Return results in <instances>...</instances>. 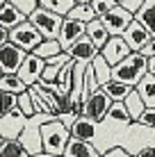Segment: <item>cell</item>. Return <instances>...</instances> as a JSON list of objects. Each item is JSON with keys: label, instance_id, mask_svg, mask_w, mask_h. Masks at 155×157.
Returning <instances> with one entry per match:
<instances>
[{"label": "cell", "instance_id": "cell-1", "mask_svg": "<svg viewBox=\"0 0 155 157\" xmlns=\"http://www.w3.org/2000/svg\"><path fill=\"white\" fill-rule=\"evenodd\" d=\"M146 73H148V57L137 50H132L126 59L112 66V80H119V82L130 86H137Z\"/></svg>", "mask_w": 155, "mask_h": 157}, {"label": "cell", "instance_id": "cell-2", "mask_svg": "<svg viewBox=\"0 0 155 157\" xmlns=\"http://www.w3.org/2000/svg\"><path fill=\"white\" fill-rule=\"evenodd\" d=\"M41 139H44V150L46 153L64 157L66 146L71 141V128H68L60 116L50 118V121H46L44 125H41Z\"/></svg>", "mask_w": 155, "mask_h": 157}, {"label": "cell", "instance_id": "cell-3", "mask_svg": "<svg viewBox=\"0 0 155 157\" xmlns=\"http://www.w3.org/2000/svg\"><path fill=\"white\" fill-rule=\"evenodd\" d=\"M50 118H57V114H50V112H37L34 116H28V123H25L23 132H21V141L28 148L30 155H37L44 150V139H41V125Z\"/></svg>", "mask_w": 155, "mask_h": 157}, {"label": "cell", "instance_id": "cell-4", "mask_svg": "<svg viewBox=\"0 0 155 157\" xmlns=\"http://www.w3.org/2000/svg\"><path fill=\"white\" fill-rule=\"evenodd\" d=\"M28 18H30V23L44 34V39H60V32H62V25H64V18H66V16L55 14V12H50V9H46V7H39V9H34Z\"/></svg>", "mask_w": 155, "mask_h": 157}, {"label": "cell", "instance_id": "cell-5", "mask_svg": "<svg viewBox=\"0 0 155 157\" xmlns=\"http://www.w3.org/2000/svg\"><path fill=\"white\" fill-rule=\"evenodd\" d=\"M9 41H14L16 46H21L23 50H28V52H34L37 46L44 41V34H41V32L30 23V18H28V21H23V23H18L16 28L9 30Z\"/></svg>", "mask_w": 155, "mask_h": 157}, {"label": "cell", "instance_id": "cell-6", "mask_svg": "<svg viewBox=\"0 0 155 157\" xmlns=\"http://www.w3.org/2000/svg\"><path fill=\"white\" fill-rule=\"evenodd\" d=\"M98 18H103L105 28L110 30L112 36H123V32L130 28V23L135 21V14H132L130 9H126L123 5H114L110 12H105L103 16H98Z\"/></svg>", "mask_w": 155, "mask_h": 157}, {"label": "cell", "instance_id": "cell-7", "mask_svg": "<svg viewBox=\"0 0 155 157\" xmlns=\"http://www.w3.org/2000/svg\"><path fill=\"white\" fill-rule=\"evenodd\" d=\"M30 52L23 50L21 46H16L14 41H7L0 46V71L5 75H12V73H18V68L23 66L25 57Z\"/></svg>", "mask_w": 155, "mask_h": 157}, {"label": "cell", "instance_id": "cell-8", "mask_svg": "<svg viewBox=\"0 0 155 157\" xmlns=\"http://www.w3.org/2000/svg\"><path fill=\"white\" fill-rule=\"evenodd\" d=\"M112 105H114L112 96L100 86V89H96L94 94H89L87 105H84V116H89V118H94V121L100 123V121L107 118V112H110Z\"/></svg>", "mask_w": 155, "mask_h": 157}, {"label": "cell", "instance_id": "cell-9", "mask_svg": "<svg viewBox=\"0 0 155 157\" xmlns=\"http://www.w3.org/2000/svg\"><path fill=\"white\" fill-rule=\"evenodd\" d=\"M44 68H46V59L39 57L37 52H30V55L25 57L23 66L18 68V78L28 86H32V84H37L41 78H44Z\"/></svg>", "mask_w": 155, "mask_h": 157}, {"label": "cell", "instance_id": "cell-10", "mask_svg": "<svg viewBox=\"0 0 155 157\" xmlns=\"http://www.w3.org/2000/svg\"><path fill=\"white\" fill-rule=\"evenodd\" d=\"M66 52L71 55V59H76V62H80V64H91L94 57L100 52V48L96 46V43L89 39L87 34H84V36H80V39L73 43Z\"/></svg>", "mask_w": 155, "mask_h": 157}, {"label": "cell", "instance_id": "cell-11", "mask_svg": "<svg viewBox=\"0 0 155 157\" xmlns=\"http://www.w3.org/2000/svg\"><path fill=\"white\" fill-rule=\"evenodd\" d=\"M87 34V23H82V21H76V18H64V25H62V32H60V43L64 50H68V48L76 43L80 36Z\"/></svg>", "mask_w": 155, "mask_h": 157}, {"label": "cell", "instance_id": "cell-12", "mask_svg": "<svg viewBox=\"0 0 155 157\" xmlns=\"http://www.w3.org/2000/svg\"><path fill=\"white\" fill-rule=\"evenodd\" d=\"M25 123H28V116H25L18 107L12 109V112H7V114H2V139H16V137H21Z\"/></svg>", "mask_w": 155, "mask_h": 157}, {"label": "cell", "instance_id": "cell-13", "mask_svg": "<svg viewBox=\"0 0 155 157\" xmlns=\"http://www.w3.org/2000/svg\"><path fill=\"white\" fill-rule=\"evenodd\" d=\"M100 52H103L105 59L114 66V64H119L121 59H126L128 55H130L132 48L128 46V41L123 39V36H110V41L100 48Z\"/></svg>", "mask_w": 155, "mask_h": 157}, {"label": "cell", "instance_id": "cell-14", "mask_svg": "<svg viewBox=\"0 0 155 157\" xmlns=\"http://www.w3.org/2000/svg\"><path fill=\"white\" fill-rule=\"evenodd\" d=\"M123 39L128 41V46H130L132 50H137V52H139L141 48H144L148 41L153 39V34L148 32V28H146V25H144V23H139V21L135 18V21L130 23V28H128V30L123 32Z\"/></svg>", "mask_w": 155, "mask_h": 157}, {"label": "cell", "instance_id": "cell-15", "mask_svg": "<svg viewBox=\"0 0 155 157\" xmlns=\"http://www.w3.org/2000/svg\"><path fill=\"white\" fill-rule=\"evenodd\" d=\"M96 132H98V121H94L89 116H78L71 125V137L84 139V141H94Z\"/></svg>", "mask_w": 155, "mask_h": 157}, {"label": "cell", "instance_id": "cell-16", "mask_svg": "<svg viewBox=\"0 0 155 157\" xmlns=\"http://www.w3.org/2000/svg\"><path fill=\"white\" fill-rule=\"evenodd\" d=\"M23 21H28V14L21 12V9L16 7L14 2L0 5V28L12 30V28H16L18 23H23Z\"/></svg>", "mask_w": 155, "mask_h": 157}, {"label": "cell", "instance_id": "cell-17", "mask_svg": "<svg viewBox=\"0 0 155 157\" xmlns=\"http://www.w3.org/2000/svg\"><path fill=\"white\" fill-rule=\"evenodd\" d=\"M64 157H100V153L96 150V146H94L91 141H84V139L71 137V141H68V146H66Z\"/></svg>", "mask_w": 155, "mask_h": 157}, {"label": "cell", "instance_id": "cell-18", "mask_svg": "<svg viewBox=\"0 0 155 157\" xmlns=\"http://www.w3.org/2000/svg\"><path fill=\"white\" fill-rule=\"evenodd\" d=\"M66 62H71V55H68L66 50L60 52V55H55V57H50V59H46V68H44V78L41 80H44V82H55L60 71L66 66Z\"/></svg>", "mask_w": 155, "mask_h": 157}, {"label": "cell", "instance_id": "cell-19", "mask_svg": "<svg viewBox=\"0 0 155 157\" xmlns=\"http://www.w3.org/2000/svg\"><path fill=\"white\" fill-rule=\"evenodd\" d=\"M87 36L91 39L98 48H103L105 43L110 41V30L105 28V23H103V18H94V21H89L87 23Z\"/></svg>", "mask_w": 155, "mask_h": 157}, {"label": "cell", "instance_id": "cell-20", "mask_svg": "<svg viewBox=\"0 0 155 157\" xmlns=\"http://www.w3.org/2000/svg\"><path fill=\"white\" fill-rule=\"evenodd\" d=\"M0 157H30V153L18 137L16 139H0Z\"/></svg>", "mask_w": 155, "mask_h": 157}, {"label": "cell", "instance_id": "cell-21", "mask_svg": "<svg viewBox=\"0 0 155 157\" xmlns=\"http://www.w3.org/2000/svg\"><path fill=\"white\" fill-rule=\"evenodd\" d=\"M135 89L139 91V96L144 98L146 107H155V75H153V73H146V75H144Z\"/></svg>", "mask_w": 155, "mask_h": 157}, {"label": "cell", "instance_id": "cell-22", "mask_svg": "<svg viewBox=\"0 0 155 157\" xmlns=\"http://www.w3.org/2000/svg\"><path fill=\"white\" fill-rule=\"evenodd\" d=\"M91 66H94V71H96V78H98L100 86H103L105 82H110V80H112V64L107 62V59H105L103 52H98V55L94 57Z\"/></svg>", "mask_w": 155, "mask_h": 157}, {"label": "cell", "instance_id": "cell-23", "mask_svg": "<svg viewBox=\"0 0 155 157\" xmlns=\"http://www.w3.org/2000/svg\"><path fill=\"white\" fill-rule=\"evenodd\" d=\"M107 121L121 123V125H130L132 123V116H130V112H128L123 100H114V105H112L110 112H107Z\"/></svg>", "mask_w": 155, "mask_h": 157}, {"label": "cell", "instance_id": "cell-24", "mask_svg": "<svg viewBox=\"0 0 155 157\" xmlns=\"http://www.w3.org/2000/svg\"><path fill=\"white\" fill-rule=\"evenodd\" d=\"M126 107H128V112H130V116H132V121H137L141 114H144V109H146V102H144V98L139 96V91L137 89H132L130 94L126 96Z\"/></svg>", "mask_w": 155, "mask_h": 157}, {"label": "cell", "instance_id": "cell-25", "mask_svg": "<svg viewBox=\"0 0 155 157\" xmlns=\"http://www.w3.org/2000/svg\"><path fill=\"white\" fill-rule=\"evenodd\" d=\"M68 18H76V21H82V23H89V21L98 18V14H96V9H94L91 2H78L76 7L68 12Z\"/></svg>", "mask_w": 155, "mask_h": 157}, {"label": "cell", "instance_id": "cell-26", "mask_svg": "<svg viewBox=\"0 0 155 157\" xmlns=\"http://www.w3.org/2000/svg\"><path fill=\"white\" fill-rule=\"evenodd\" d=\"M135 18L139 21V23H144L148 28V32L155 36V2H144L141 9L135 14Z\"/></svg>", "mask_w": 155, "mask_h": 157}, {"label": "cell", "instance_id": "cell-27", "mask_svg": "<svg viewBox=\"0 0 155 157\" xmlns=\"http://www.w3.org/2000/svg\"><path fill=\"white\" fill-rule=\"evenodd\" d=\"M0 89L12 91V94H23V91H28V84L18 78V73H12V75L2 73V78H0Z\"/></svg>", "mask_w": 155, "mask_h": 157}, {"label": "cell", "instance_id": "cell-28", "mask_svg": "<svg viewBox=\"0 0 155 157\" xmlns=\"http://www.w3.org/2000/svg\"><path fill=\"white\" fill-rule=\"evenodd\" d=\"M37 55L39 57H44V59H50V57H55V55H60V52H64V48H62V43L60 39H44L37 46Z\"/></svg>", "mask_w": 155, "mask_h": 157}, {"label": "cell", "instance_id": "cell-29", "mask_svg": "<svg viewBox=\"0 0 155 157\" xmlns=\"http://www.w3.org/2000/svg\"><path fill=\"white\" fill-rule=\"evenodd\" d=\"M103 89L112 96V100H126V96L130 94L135 86L123 84V82H119V80H110V82H105V84H103Z\"/></svg>", "mask_w": 155, "mask_h": 157}, {"label": "cell", "instance_id": "cell-30", "mask_svg": "<svg viewBox=\"0 0 155 157\" xmlns=\"http://www.w3.org/2000/svg\"><path fill=\"white\" fill-rule=\"evenodd\" d=\"M76 5H78V0H41V7L50 9L55 14H62V16H68V12Z\"/></svg>", "mask_w": 155, "mask_h": 157}, {"label": "cell", "instance_id": "cell-31", "mask_svg": "<svg viewBox=\"0 0 155 157\" xmlns=\"http://www.w3.org/2000/svg\"><path fill=\"white\" fill-rule=\"evenodd\" d=\"M18 109L23 112L25 116H34V114H37L34 100H32V96H30V86H28V91H23V94H18Z\"/></svg>", "mask_w": 155, "mask_h": 157}, {"label": "cell", "instance_id": "cell-32", "mask_svg": "<svg viewBox=\"0 0 155 157\" xmlns=\"http://www.w3.org/2000/svg\"><path fill=\"white\" fill-rule=\"evenodd\" d=\"M18 107V94H12V91H2V114L12 112Z\"/></svg>", "mask_w": 155, "mask_h": 157}, {"label": "cell", "instance_id": "cell-33", "mask_svg": "<svg viewBox=\"0 0 155 157\" xmlns=\"http://www.w3.org/2000/svg\"><path fill=\"white\" fill-rule=\"evenodd\" d=\"M135 123H139V125H144V128L155 130V107H146V109H144V114L137 118Z\"/></svg>", "mask_w": 155, "mask_h": 157}, {"label": "cell", "instance_id": "cell-34", "mask_svg": "<svg viewBox=\"0 0 155 157\" xmlns=\"http://www.w3.org/2000/svg\"><path fill=\"white\" fill-rule=\"evenodd\" d=\"M9 2H14L16 7L21 9V12H25V14H32L34 9H39L41 7V0H9Z\"/></svg>", "mask_w": 155, "mask_h": 157}, {"label": "cell", "instance_id": "cell-35", "mask_svg": "<svg viewBox=\"0 0 155 157\" xmlns=\"http://www.w3.org/2000/svg\"><path fill=\"white\" fill-rule=\"evenodd\" d=\"M30 96H32V100H34V107H37V112H50V114H55V112H52L50 107L46 105V100L39 96V91H37L34 86H30Z\"/></svg>", "mask_w": 155, "mask_h": 157}, {"label": "cell", "instance_id": "cell-36", "mask_svg": "<svg viewBox=\"0 0 155 157\" xmlns=\"http://www.w3.org/2000/svg\"><path fill=\"white\" fill-rule=\"evenodd\" d=\"M91 5H94L96 14H98V16H103L105 12H110V9L116 5V0H91Z\"/></svg>", "mask_w": 155, "mask_h": 157}, {"label": "cell", "instance_id": "cell-37", "mask_svg": "<svg viewBox=\"0 0 155 157\" xmlns=\"http://www.w3.org/2000/svg\"><path fill=\"white\" fill-rule=\"evenodd\" d=\"M144 2H146V0H116V5H123V7H126V9H130L132 14L139 12Z\"/></svg>", "mask_w": 155, "mask_h": 157}, {"label": "cell", "instance_id": "cell-38", "mask_svg": "<svg viewBox=\"0 0 155 157\" xmlns=\"http://www.w3.org/2000/svg\"><path fill=\"white\" fill-rule=\"evenodd\" d=\"M103 157H135V155H130L126 148H121V146H114V148H110V150H105Z\"/></svg>", "mask_w": 155, "mask_h": 157}, {"label": "cell", "instance_id": "cell-39", "mask_svg": "<svg viewBox=\"0 0 155 157\" xmlns=\"http://www.w3.org/2000/svg\"><path fill=\"white\" fill-rule=\"evenodd\" d=\"M139 52H141V55H146L148 59H151V57H155V36H153V39L148 41V43H146L144 48H141Z\"/></svg>", "mask_w": 155, "mask_h": 157}, {"label": "cell", "instance_id": "cell-40", "mask_svg": "<svg viewBox=\"0 0 155 157\" xmlns=\"http://www.w3.org/2000/svg\"><path fill=\"white\" fill-rule=\"evenodd\" d=\"M135 157H155V146H146V148L137 150Z\"/></svg>", "mask_w": 155, "mask_h": 157}, {"label": "cell", "instance_id": "cell-41", "mask_svg": "<svg viewBox=\"0 0 155 157\" xmlns=\"http://www.w3.org/2000/svg\"><path fill=\"white\" fill-rule=\"evenodd\" d=\"M7 41H9V30L7 28H0V46L7 43Z\"/></svg>", "mask_w": 155, "mask_h": 157}, {"label": "cell", "instance_id": "cell-42", "mask_svg": "<svg viewBox=\"0 0 155 157\" xmlns=\"http://www.w3.org/2000/svg\"><path fill=\"white\" fill-rule=\"evenodd\" d=\"M30 157H60V155H52V153H46V150H41V153H37V155H30Z\"/></svg>", "mask_w": 155, "mask_h": 157}, {"label": "cell", "instance_id": "cell-43", "mask_svg": "<svg viewBox=\"0 0 155 157\" xmlns=\"http://www.w3.org/2000/svg\"><path fill=\"white\" fill-rule=\"evenodd\" d=\"M148 73H153V75H155V57L148 59Z\"/></svg>", "mask_w": 155, "mask_h": 157}, {"label": "cell", "instance_id": "cell-44", "mask_svg": "<svg viewBox=\"0 0 155 157\" xmlns=\"http://www.w3.org/2000/svg\"><path fill=\"white\" fill-rule=\"evenodd\" d=\"M78 2H91V0H78Z\"/></svg>", "mask_w": 155, "mask_h": 157}]
</instances>
